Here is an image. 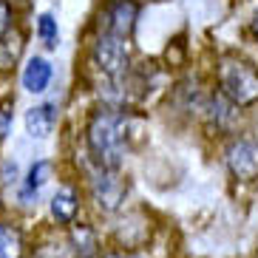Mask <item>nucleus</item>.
<instances>
[{"mask_svg":"<svg viewBox=\"0 0 258 258\" xmlns=\"http://www.w3.org/2000/svg\"><path fill=\"white\" fill-rule=\"evenodd\" d=\"M85 148L91 165L119 170L128 151V116L119 105H99L85 125Z\"/></svg>","mask_w":258,"mask_h":258,"instance_id":"1","label":"nucleus"},{"mask_svg":"<svg viewBox=\"0 0 258 258\" xmlns=\"http://www.w3.org/2000/svg\"><path fill=\"white\" fill-rule=\"evenodd\" d=\"M219 91L233 108L258 102V69L238 54H221L219 60Z\"/></svg>","mask_w":258,"mask_h":258,"instance_id":"2","label":"nucleus"},{"mask_svg":"<svg viewBox=\"0 0 258 258\" xmlns=\"http://www.w3.org/2000/svg\"><path fill=\"white\" fill-rule=\"evenodd\" d=\"M91 62L97 66V71L105 77L108 83H122L125 74L131 71V46H128V40L99 31L97 43H94V48H91Z\"/></svg>","mask_w":258,"mask_h":258,"instance_id":"3","label":"nucleus"},{"mask_svg":"<svg viewBox=\"0 0 258 258\" xmlns=\"http://www.w3.org/2000/svg\"><path fill=\"white\" fill-rule=\"evenodd\" d=\"M88 190H91L94 205L102 213H116L128 196V182L119 170H105V167L88 165Z\"/></svg>","mask_w":258,"mask_h":258,"instance_id":"4","label":"nucleus"},{"mask_svg":"<svg viewBox=\"0 0 258 258\" xmlns=\"http://www.w3.org/2000/svg\"><path fill=\"white\" fill-rule=\"evenodd\" d=\"M224 162L235 182H255L258 179V139L235 137L224 148Z\"/></svg>","mask_w":258,"mask_h":258,"instance_id":"5","label":"nucleus"},{"mask_svg":"<svg viewBox=\"0 0 258 258\" xmlns=\"http://www.w3.org/2000/svg\"><path fill=\"white\" fill-rule=\"evenodd\" d=\"M137 17H139L137 0H111L108 9H105V15L99 17V20H102V31H105V34L131 40L134 26H137Z\"/></svg>","mask_w":258,"mask_h":258,"instance_id":"6","label":"nucleus"},{"mask_svg":"<svg viewBox=\"0 0 258 258\" xmlns=\"http://www.w3.org/2000/svg\"><path fill=\"white\" fill-rule=\"evenodd\" d=\"M51 170L54 165L48 159H37L34 165L29 167V173L20 179V184H17V202L20 205H37V199L43 196V190H46V184L51 182Z\"/></svg>","mask_w":258,"mask_h":258,"instance_id":"7","label":"nucleus"},{"mask_svg":"<svg viewBox=\"0 0 258 258\" xmlns=\"http://www.w3.org/2000/svg\"><path fill=\"white\" fill-rule=\"evenodd\" d=\"M48 210H51V219L62 227H71L77 221V213H80V193H77L71 184H60L57 193L48 202Z\"/></svg>","mask_w":258,"mask_h":258,"instance_id":"8","label":"nucleus"},{"mask_svg":"<svg viewBox=\"0 0 258 258\" xmlns=\"http://www.w3.org/2000/svg\"><path fill=\"white\" fill-rule=\"evenodd\" d=\"M69 250L74 258H97L99 255V238L94 233L91 224L85 221H74L69 227Z\"/></svg>","mask_w":258,"mask_h":258,"instance_id":"9","label":"nucleus"},{"mask_svg":"<svg viewBox=\"0 0 258 258\" xmlns=\"http://www.w3.org/2000/svg\"><path fill=\"white\" fill-rule=\"evenodd\" d=\"M23 122H26V134H29L31 139H48L54 125H57V105L43 102V105L29 108Z\"/></svg>","mask_w":258,"mask_h":258,"instance_id":"10","label":"nucleus"},{"mask_svg":"<svg viewBox=\"0 0 258 258\" xmlns=\"http://www.w3.org/2000/svg\"><path fill=\"white\" fill-rule=\"evenodd\" d=\"M23 51H26V31L20 26H12L0 37V74L15 71L20 57H23Z\"/></svg>","mask_w":258,"mask_h":258,"instance_id":"11","label":"nucleus"},{"mask_svg":"<svg viewBox=\"0 0 258 258\" xmlns=\"http://www.w3.org/2000/svg\"><path fill=\"white\" fill-rule=\"evenodd\" d=\"M26 255H29L26 233L15 221L0 219V258H26Z\"/></svg>","mask_w":258,"mask_h":258,"instance_id":"12","label":"nucleus"},{"mask_svg":"<svg viewBox=\"0 0 258 258\" xmlns=\"http://www.w3.org/2000/svg\"><path fill=\"white\" fill-rule=\"evenodd\" d=\"M51 77H54V69L46 57H31L23 69V88L29 94H43L51 85Z\"/></svg>","mask_w":258,"mask_h":258,"instance_id":"13","label":"nucleus"},{"mask_svg":"<svg viewBox=\"0 0 258 258\" xmlns=\"http://www.w3.org/2000/svg\"><path fill=\"white\" fill-rule=\"evenodd\" d=\"M37 37L46 48H57V43H60V29H57V20H54L51 12H43L37 17Z\"/></svg>","mask_w":258,"mask_h":258,"instance_id":"14","label":"nucleus"},{"mask_svg":"<svg viewBox=\"0 0 258 258\" xmlns=\"http://www.w3.org/2000/svg\"><path fill=\"white\" fill-rule=\"evenodd\" d=\"M31 258H74V255H71V250H69L66 241H48V244L34 247Z\"/></svg>","mask_w":258,"mask_h":258,"instance_id":"15","label":"nucleus"},{"mask_svg":"<svg viewBox=\"0 0 258 258\" xmlns=\"http://www.w3.org/2000/svg\"><path fill=\"white\" fill-rule=\"evenodd\" d=\"M12 119H15V114H12V102H0V145L6 142L9 131H12Z\"/></svg>","mask_w":258,"mask_h":258,"instance_id":"16","label":"nucleus"},{"mask_svg":"<svg viewBox=\"0 0 258 258\" xmlns=\"http://www.w3.org/2000/svg\"><path fill=\"white\" fill-rule=\"evenodd\" d=\"M12 26H15V9H12L9 0H0V37H3Z\"/></svg>","mask_w":258,"mask_h":258,"instance_id":"17","label":"nucleus"},{"mask_svg":"<svg viewBox=\"0 0 258 258\" xmlns=\"http://www.w3.org/2000/svg\"><path fill=\"white\" fill-rule=\"evenodd\" d=\"M0 184H20L15 162H3V170H0Z\"/></svg>","mask_w":258,"mask_h":258,"instance_id":"18","label":"nucleus"},{"mask_svg":"<svg viewBox=\"0 0 258 258\" xmlns=\"http://www.w3.org/2000/svg\"><path fill=\"white\" fill-rule=\"evenodd\" d=\"M102 258H148V255H139V252H122V250H111V252H105Z\"/></svg>","mask_w":258,"mask_h":258,"instance_id":"19","label":"nucleus"},{"mask_svg":"<svg viewBox=\"0 0 258 258\" xmlns=\"http://www.w3.org/2000/svg\"><path fill=\"white\" fill-rule=\"evenodd\" d=\"M250 29H252V37L258 40V12H255V17H252V26H250Z\"/></svg>","mask_w":258,"mask_h":258,"instance_id":"20","label":"nucleus"},{"mask_svg":"<svg viewBox=\"0 0 258 258\" xmlns=\"http://www.w3.org/2000/svg\"><path fill=\"white\" fill-rule=\"evenodd\" d=\"M0 210H3V196H0Z\"/></svg>","mask_w":258,"mask_h":258,"instance_id":"21","label":"nucleus"}]
</instances>
